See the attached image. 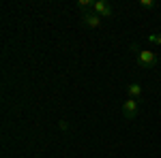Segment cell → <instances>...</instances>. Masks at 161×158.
<instances>
[{"label": "cell", "instance_id": "6da1fadb", "mask_svg": "<svg viewBox=\"0 0 161 158\" xmlns=\"http://www.w3.org/2000/svg\"><path fill=\"white\" fill-rule=\"evenodd\" d=\"M131 51H136L137 56V62L142 64V66H146V69H153V66H157V54L155 51H150V49H142L140 45H131Z\"/></svg>", "mask_w": 161, "mask_h": 158}, {"label": "cell", "instance_id": "7a4b0ae2", "mask_svg": "<svg viewBox=\"0 0 161 158\" xmlns=\"http://www.w3.org/2000/svg\"><path fill=\"white\" fill-rule=\"evenodd\" d=\"M137 113H140V103H137L136 98H127L123 103V115L125 120H136Z\"/></svg>", "mask_w": 161, "mask_h": 158}, {"label": "cell", "instance_id": "3957f363", "mask_svg": "<svg viewBox=\"0 0 161 158\" xmlns=\"http://www.w3.org/2000/svg\"><path fill=\"white\" fill-rule=\"evenodd\" d=\"M92 11L97 13V15H101V17H112V4L108 2V0H95V7H92Z\"/></svg>", "mask_w": 161, "mask_h": 158}, {"label": "cell", "instance_id": "277c9868", "mask_svg": "<svg viewBox=\"0 0 161 158\" xmlns=\"http://www.w3.org/2000/svg\"><path fill=\"white\" fill-rule=\"evenodd\" d=\"M82 22L88 26V28H99L101 26V15H97V13H84L82 15Z\"/></svg>", "mask_w": 161, "mask_h": 158}, {"label": "cell", "instance_id": "5b68a950", "mask_svg": "<svg viewBox=\"0 0 161 158\" xmlns=\"http://www.w3.org/2000/svg\"><path fill=\"white\" fill-rule=\"evenodd\" d=\"M127 94H129V98H140L142 96V85L140 84H131V85H127Z\"/></svg>", "mask_w": 161, "mask_h": 158}, {"label": "cell", "instance_id": "8992f818", "mask_svg": "<svg viewBox=\"0 0 161 158\" xmlns=\"http://www.w3.org/2000/svg\"><path fill=\"white\" fill-rule=\"evenodd\" d=\"M140 7H142V9H155L157 2H155V0H140Z\"/></svg>", "mask_w": 161, "mask_h": 158}, {"label": "cell", "instance_id": "52a82bcc", "mask_svg": "<svg viewBox=\"0 0 161 158\" xmlns=\"http://www.w3.org/2000/svg\"><path fill=\"white\" fill-rule=\"evenodd\" d=\"M90 7H95L92 0H80V2H77V9H90Z\"/></svg>", "mask_w": 161, "mask_h": 158}, {"label": "cell", "instance_id": "ba28073f", "mask_svg": "<svg viewBox=\"0 0 161 158\" xmlns=\"http://www.w3.org/2000/svg\"><path fill=\"white\" fill-rule=\"evenodd\" d=\"M148 41H150V43H157V45H161V34H148Z\"/></svg>", "mask_w": 161, "mask_h": 158}, {"label": "cell", "instance_id": "9c48e42d", "mask_svg": "<svg viewBox=\"0 0 161 158\" xmlns=\"http://www.w3.org/2000/svg\"><path fill=\"white\" fill-rule=\"evenodd\" d=\"M58 126H60L62 130H67V128H69V124H67V122H64V120H60V122H58Z\"/></svg>", "mask_w": 161, "mask_h": 158}]
</instances>
